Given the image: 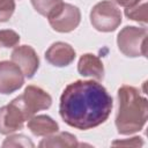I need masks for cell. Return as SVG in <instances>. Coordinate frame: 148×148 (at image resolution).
<instances>
[{"label":"cell","instance_id":"obj_1","mask_svg":"<svg viewBox=\"0 0 148 148\" xmlns=\"http://www.w3.org/2000/svg\"><path fill=\"white\" fill-rule=\"evenodd\" d=\"M112 110V97L92 80L69 83L60 97L59 113L62 120L77 130H90L103 124Z\"/></svg>","mask_w":148,"mask_h":148},{"label":"cell","instance_id":"obj_2","mask_svg":"<svg viewBox=\"0 0 148 148\" xmlns=\"http://www.w3.org/2000/svg\"><path fill=\"white\" fill-rule=\"evenodd\" d=\"M118 102L116 117L118 133L126 135L140 131L147 121V99L140 95L136 88L124 84L118 89Z\"/></svg>","mask_w":148,"mask_h":148},{"label":"cell","instance_id":"obj_3","mask_svg":"<svg viewBox=\"0 0 148 148\" xmlns=\"http://www.w3.org/2000/svg\"><path fill=\"white\" fill-rule=\"evenodd\" d=\"M90 22L96 30L110 32L116 30L121 23V13L112 1L104 0L96 3L91 9Z\"/></svg>","mask_w":148,"mask_h":148},{"label":"cell","instance_id":"obj_4","mask_svg":"<svg viewBox=\"0 0 148 148\" xmlns=\"http://www.w3.org/2000/svg\"><path fill=\"white\" fill-rule=\"evenodd\" d=\"M146 28L125 27L118 34V47L126 57H146Z\"/></svg>","mask_w":148,"mask_h":148},{"label":"cell","instance_id":"obj_5","mask_svg":"<svg viewBox=\"0 0 148 148\" xmlns=\"http://www.w3.org/2000/svg\"><path fill=\"white\" fill-rule=\"evenodd\" d=\"M13 102L21 109L25 118L29 120L37 111L49 109L52 104V98L39 87L28 86L24 89V92L14 98Z\"/></svg>","mask_w":148,"mask_h":148},{"label":"cell","instance_id":"obj_6","mask_svg":"<svg viewBox=\"0 0 148 148\" xmlns=\"http://www.w3.org/2000/svg\"><path fill=\"white\" fill-rule=\"evenodd\" d=\"M80 20L81 13L77 7L69 3H62L56 14L49 18V22L56 31L69 32L79 25Z\"/></svg>","mask_w":148,"mask_h":148},{"label":"cell","instance_id":"obj_7","mask_svg":"<svg viewBox=\"0 0 148 148\" xmlns=\"http://www.w3.org/2000/svg\"><path fill=\"white\" fill-rule=\"evenodd\" d=\"M24 83V75L20 67L13 61L0 62V94H12Z\"/></svg>","mask_w":148,"mask_h":148},{"label":"cell","instance_id":"obj_8","mask_svg":"<svg viewBox=\"0 0 148 148\" xmlns=\"http://www.w3.org/2000/svg\"><path fill=\"white\" fill-rule=\"evenodd\" d=\"M12 61L22 71L24 77L31 79L39 67V59L36 51L29 45H21L13 50Z\"/></svg>","mask_w":148,"mask_h":148},{"label":"cell","instance_id":"obj_9","mask_svg":"<svg viewBox=\"0 0 148 148\" xmlns=\"http://www.w3.org/2000/svg\"><path fill=\"white\" fill-rule=\"evenodd\" d=\"M25 118L21 109L12 101L8 105L0 108V133L10 134L23 127Z\"/></svg>","mask_w":148,"mask_h":148},{"label":"cell","instance_id":"obj_10","mask_svg":"<svg viewBox=\"0 0 148 148\" xmlns=\"http://www.w3.org/2000/svg\"><path fill=\"white\" fill-rule=\"evenodd\" d=\"M45 59L53 66L64 67L68 66L75 59L74 49L64 42L53 43L45 52Z\"/></svg>","mask_w":148,"mask_h":148},{"label":"cell","instance_id":"obj_11","mask_svg":"<svg viewBox=\"0 0 148 148\" xmlns=\"http://www.w3.org/2000/svg\"><path fill=\"white\" fill-rule=\"evenodd\" d=\"M77 71L83 76H91L96 80H102L104 76V67L98 57L95 54H83L77 64Z\"/></svg>","mask_w":148,"mask_h":148},{"label":"cell","instance_id":"obj_12","mask_svg":"<svg viewBox=\"0 0 148 148\" xmlns=\"http://www.w3.org/2000/svg\"><path fill=\"white\" fill-rule=\"evenodd\" d=\"M28 127L37 136H47L50 134L57 133L59 130L58 124L51 117L44 114L31 117L28 120Z\"/></svg>","mask_w":148,"mask_h":148},{"label":"cell","instance_id":"obj_13","mask_svg":"<svg viewBox=\"0 0 148 148\" xmlns=\"http://www.w3.org/2000/svg\"><path fill=\"white\" fill-rule=\"evenodd\" d=\"M39 146L40 147H73V146H77V143H76V138L73 134L67 132H61L44 139L39 143Z\"/></svg>","mask_w":148,"mask_h":148},{"label":"cell","instance_id":"obj_14","mask_svg":"<svg viewBox=\"0 0 148 148\" xmlns=\"http://www.w3.org/2000/svg\"><path fill=\"white\" fill-rule=\"evenodd\" d=\"M34 8L43 16L50 18L62 6V0H30Z\"/></svg>","mask_w":148,"mask_h":148},{"label":"cell","instance_id":"obj_15","mask_svg":"<svg viewBox=\"0 0 148 148\" xmlns=\"http://www.w3.org/2000/svg\"><path fill=\"white\" fill-rule=\"evenodd\" d=\"M125 14L127 17H130L131 20L141 22V23H146L147 22V0H140L138 1L135 5L127 7L125 9Z\"/></svg>","mask_w":148,"mask_h":148},{"label":"cell","instance_id":"obj_16","mask_svg":"<svg viewBox=\"0 0 148 148\" xmlns=\"http://www.w3.org/2000/svg\"><path fill=\"white\" fill-rule=\"evenodd\" d=\"M20 42V36L14 30H0V46L13 47Z\"/></svg>","mask_w":148,"mask_h":148},{"label":"cell","instance_id":"obj_17","mask_svg":"<svg viewBox=\"0 0 148 148\" xmlns=\"http://www.w3.org/2000/svg\"><path fill=\"white\" fill-rule=\"evenodd\" d=\"M15 10L14 0H0V22L8 21Z\"/></svg>","mask_w":148,"mask_h":148},{"label":"cell","instance_id":"obj_18","mask_svg":"<svg viewBox=\"0 0 148 148\" xmlns=\"http://www.w3.org/2000/svg\"><path fill=\"white\" fill-rule=\"evenodd\" d=\"M113 146H116V145H130V146H141L142 145V140H141V138H139V136H135V138H132V140H130V141H114L113 143H112Z\"/></svg>","mask_w":148,"mask_h":148},{"label":"cell","instance_id":"obj_19","mask_svg":"<svg viewBox=\"0 0 148 148\" xmlns=\"http://www.w3.org/2000/svg\"><path fill=\"white\" fill-rule=\"evenodd\" d=\"M114 2H117L118 5H120V6H123V7H131V6H133V5H135L138 1H140V0H113Z\"/></svg>","mask_w":148,"mask_h":148}]
</instances>
